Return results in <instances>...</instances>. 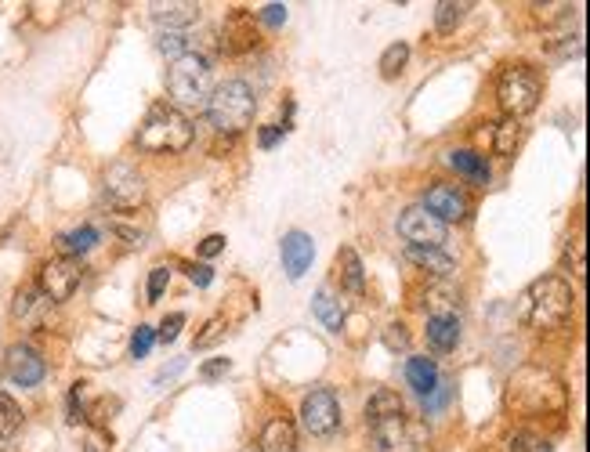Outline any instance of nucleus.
I'll return each mask as SVG.
<instances>
[{"label":"nucleus","instance_id":"72a5a7b5","mask_svg":"<svg viewBox=\"0 0 590 452\" xmlns=\"http://www.w3.org/2000/svg\"><path fill=\"white\" fill-rule=\"evenodd\" d=\"M565 264H569L576 275H583V268H587V264H583V236H576V239L565 243Z\"/></svg>","mask_w":590,"mask_h":452},{"label":"nucleus","instance_id":"423d86ee","mask_svg":"<svg viewBox=\"0 0 590 452\" xmlns=\"http://www.w3.org/2000/svg\"><path fill=\"white\" fill-rule=\"evenodd\" d=\"M540 91L543 80L533 66H507L500 73V84H496V98H500V109L507 113V120L533 113L540 105Z\"/></svg>","mask_w":590,"mask_h":452},{"label":"nucleus","instance_id":"aec40b11","mask_svg":"<svg viewBox=\"0 0 590 452\" xmlns=\"http://www.w3.org/2000/svg\"><path fill=\"white\" fill-rule=\"evenodd\" d=\"M449 163H453V170H457L460 178L471 181V185H489L486 156H478V152H471V149H457V152H449Z\"/></svg>","mask_w":590,"mask_h":452},{"label":"nucleus","instance_id":"ddd939ff","mask_svg":"<svg viewBox=\"0 0 590 452\" xmlns=\"http://www.w3.org/2000/svg\"><path fill=\"white\" fill-rule=\"evenodd\" d=\"M4 369H8V377L15 380L19 387H33L44 380L48 366H44V358H40L37 348H29V344H11L8 358H4Z\"/></svg>","mask_w":590,"mask_h":452},{"label":"nucleus","instance_id":"a211bd4d","mask_svg":"<svg viewBox=\"0 0 590 452\" xmlns=\"http://www.w3.org/2000/svg\"><path fill=\"white\" fill-rule=\"evenodd\" d=\"M428 344L435 351H453L460 344V322L457 315H431L428 319Z\"/></svg>","mask_w":590,"mask_h":452},{"label":"nucleus","instance_id":"bb28decb","mask_svg":"<svg viewBox=\"0 0 590 452\" xmlns=\"http://www.w3.org/2000/svg\"><path fill=\"white\" fill-rule=\"evenodd\" d=\"M518 142H522V127H518V120L496 123V134H493V149H496V156H514Z\"/></svg>","mask_w":590,"mask_h":452},{"label":"nucleus","instance_id":"f704fd0d","mask_svg":"<svg viewBox=\"0 0 590 452\" xmlns=\"http://www.w3.org/2000/svg\"><path fill=\"white\" fill-rule=\"evenodd\" d=\"M257 22H265V26H283L286 8H283V4H265V8L257 11Z\"/></svg>","mask_w":590,"mask_h":452},{"label":"nucleus","instance_id":"473e14b6","mask_svg":"<svg viewBox=\"0 0 590 452\" xmlns=\"http://www.w3.org/2000/svg\"><path fill=\"white\" fill-rule=\"evenodd\" d=\"M160 51L174 58L189 55V37H185V33H160Z\"/></svg>","mask_w":590,"mask_h":452},{"label":"nucleus","instance_id":"58836bf2","mask_svg":"<svg viewBox=\"0 0 590 452\" xmlns=\"http://www.w3.org/2000/svg\"><path fill=\"white\" fill-rule=\"evenodd\" d=\"M286 134V127H261V134H257V142H261V149H272V145L279 142Z\"/></svg>","mask_w":590,"mask_h":452},{"label":"nucleus","instance_id":"6ab92c4d","mask_svg":"<svg viewBox=\"0 0 590 452\" xmlns=\"http://www.w3.org/2000/svg\"><path fill=\"white\" fill-rule=\"evenodd\" d=\"M153 19L160 26H167V33H174V29L192 26L200 19V4H185V0H178V4H153Z\"/></svg>","mask_w":590,"mask_h":452},{"label":"nucleus","instance_id":"9d476101","mask_svg":"<svg viewBox=\"0 0 590 452\" xmlns=\"http://www.w3.org/2000/svg\"><path fill=\"white\" fill-rule=\"evenodd\" d=\"M301 424H305L308 434H315V438H326V434H334L337 424H341V405H337L334 391H312V395H305V402H301Z\"/></svg>","mask_w":590,"mask_h":452},{"label":"nucleus","instance_id":"79ce46f5","mask_svg":"<svg viewBox=\"0 0 590 452\" xmlns=\"http://www.w3.org/2000/svg\"><path fill=\"white\" fill-rule=\"evenodd\" d=\"M221 250H225V236H207L200 243V254L203 257H214V254H221Z\"/></svg>","mask_w":590,"mask_h":452},{"label":"nucleus","instance_id":"f257e3e1","mask_svg":"<svg viewBox=\"0 0 590 452\" xmlns=\"http://www.w3.org/2000/svg\"><path fill=\"white\" fill-rule=\"evenodd\" d=\"M507 409L514 416H525V420H540V416H558L569 402L565 395V384L554 377L551 369L543 366H522L507 380V395H504Z\"/></svg>","mask_w":590,"mask_h":452},{"label":"nucleus","instance_id":"c756f323","mask_svg":"<svg viewBox=\"0 0 590 452\" xmlns=\"http://www.w3.org/2000/svg\"><path fill=\"white\" fill-rule=\"evenodd\" d=\"M406 62H410V48H406V44L399 40V44H391V48L381 55V73L384 76L402 73V66H406Z\"/></svg>","mask_w":590,"mask_h":452},{"label":"nucleus","instance_id":"6e6552de","mask_svg":"<svg viewBox=\"0 0 590 452\" xmlns=\"http://www.w3.org/2000/svg\"><path fill=\"white\" fill-rule=\"evenodd\" d=\"M102 192H105V203H109V207L134 210L145 203V178L131 167V163H113V167L105 170Z\"/></svg>","mask_w":590,"mask_h":452},{"label":"nucleus","instance_id":"7ed1b4c3","mask_svg":"<svg viewBox=\"0 0 590 452\" xmlns=\"http://www.w3.org/2000/svg\"><path fill=\"white\" fill-rule=\"evenodd\" d=\"M167 95H171V109L185 113H207V102L214 95V80H210V66L203 55H181L174 58V66L167 69Z\"/></svg>","mask_w":590,"mask_h":452},{"label":"nucleus","instance_id":"39448f33","mask_svg":"<svg viewBox=\"0 0 590 452\" xmlns=\"http://www.w3.org/2000/svg\"><path fill=\"white\" fill-rule=\"evenodd\" d=\"M254 109H257V98L243 80H229V84L214 87V95H210V102H207L210 123H214L221 134L247 131L250 123H254Z\"/></svg>","mask_w":590,"mask_h":452},{"label":"nucleus","instance_id":"393cba45","mask_svg":"<svg viewBox=\"0 0 590 452\" xmlns=\"http://www.w3.org/2000/svg\"><path fill=\"white\" fill-rule=\"evenodd\" d=\"M406 413V402H402L395 391H377V395L366 402V424H377V420H391V416Z\"/></svg>","mask_w":590,"mask_h":452},{"label":"nucleus","instance_id":"f3484780","mask_svg":"<svg viewBox=\"0 0 590 452\" xmlns=\"http://www.w3.org/2000/svg\"><path fill=\"white\" fill-rule=\"evenodd\" d=\"M48 308H51V301L37 290V286H22V290L15 293V304H11L15 319L29 322V326H37V322L44 319V311H48Z\"/></svg>","mask_w":590,"mask_h":452},{"label":"nucleus","instance_id":"2f4dec72","mask_svg":"<svg viewBox=\"0 0 590 452\" xmlns=\"http://www.w3.org/2000/svg\"><path fill=\"white\" fill-rule=\"evenodd\" d=\"M153 344H156L153 326H138V330H134V337H131V355L134 358H145L149 351H153Z\"/></svg>","mask_w":590,"mask_h":452},{"label":"nucleus","instance_id":"c03bdc74","mask_svg":"<svg viewBox=\"0 0 590 452\" xmlns=\"http://www.w3.org/2000/svg\"><path fill=\"white\" fill-rule=\"evenodd\" d=\"M87 452H105V438H102V434H91V438H87Z\"/></svg>","mask_w":590,"mask_h":452},{"label":"nucleus","instance_id":"20e7f679","mask_svg":"<svg viewBox=\"0 0 590 452\" xmlns=\"http://www.w3.org/2000/svg\"><path fill=\"white\" fill-rule=\"evenodd\" d=\"M138 145L145 152H181L192 145V123L171 105H153L138 127Z\"/></svg>","mask_w":590,"mask_h":452},{"label":"nucleus","instance_id":"7c9ffc66","mask_svg":"<svg viewBox=\"0 0 590 452\" xmlns=\"http://www.w3.org/2000/svg\"><path fill=\"white\" fill-rule=\"evenodd\" d=\"M511 452H551V442L533 431H518L511 434Z\"/></svg>","mask_w":590,"mask_h":452},{"label":"nucleus","instance_id":"9b49d317","mask_svg":"<svg viewBox=\"0 0 590 452\" xmlns=\"http://www.w3.org/2000/svg\"><path fill=\"white\" fill-rule=\"evenodd\" d=\"M399 236L410 246H442L446 243V225L438 221L435 214H428L424 207H410L402 210L399 217Z\"/></svg>","mask_w":590,"mask_h":452},{"label":"nucleus","instance_id":"2eb2a0df","mask_svg":"<svg viewBox=\"0 0 590 452\" xmlns=\"http://www.w3.org/2000/svg\"><path fill=\"white\" fill-rule=\"evenodd\" d=\"M254 19H250L247 11H232L225 26H221V51H229V55H239V51H250L254 48Z\"/></svg>","mask_w":590,"mask_h":452},{"label":"nucleus","instance_id":"c85d7f7f","mask_svg":"<svg viewBox=\"0 0 590 452\" xmlns=\"http://www.w3.org/2000/svg\"><path fill=\"white\" fill-rule=\"evenodd\" d=\"M467 4H453V0H442L435 8V29L438 33H453L457 29V22L464 19Z\"/></svg>","mask_w":590,"mask_h":452},{"label":"nucleus","instance_id":"f03ea898","mask_svg":"<svg viewBox=\"0 0 590 452\" xmlns=\"http://www.w3.org/2000/svg\"><path fill=\"white\" fill-rule=\"evenodd\" d=\"M572 311V286L562 275H543L518 297V319L536 330H554L569 319Z\"/></svg>","mask_w":590,"mask_h":452},{"label":"nucleus","instance_id":"c9c22d12","mask_svg":"<svg viewBox=\"0 0 590 452\" xmlns=\"http://www.w3.org/2000/svg\"><path fill=\"white\" fill-rule=\"evenodd\" d=\"M167 279H171L167 268H153V275H149V301H160L163 290H167Z\"/></svg>","mask_w":590,"mask_h":452},{"label":"nucleus","instance_id":"dca6fc26","mask_svg":"<svg viewBox=\"0 0 590 452\" xmlns=\"http://www.w3.org/2000/svg\"><path fill=\"white\" fill-rule=\"evenodd\" d=\"M257 449L261 452H297V431L290 420L276 416V420H268L261 438H257Z\"/></svg>","mask_w":590,"mask_h":452},{"label":"nucleus","instance_id":"e433bc0d","mask_svg":"<svg viewBox=\"0 0 590 452\" xmlns=\"http://www.w3.org/2000/svg\"><path fill=\"white\" fill-rule=\"evenodd\" d=\"M221 333H225V322H221V319H210L207 326H203L200 337H196V348H210V344H214V340H218Z\"/></svg>","mask_w":590,"mask_h":452},{"label":"nucleus","instance_id":"b1692460","mask_svg":"<svg viewBox=\"0 0 590 452\" xmlns=\"http://www.w3.org/2000/svg\"><path fill=\"white\" fill-rule=\"evenodd\" d=\"M406 380H410V387L417 391V395H424L428 398L431 391L438 387V369H435V362L431 358H410L406 362Z\"/></svg>","mask_w":590,"mask_h":452},{"label":"nucleus","instance_id":"a19ab883","mask_svg":"<svg viewBox=\"0 0 590 452\" xmlns=\"http://www.w3.org/2000/svg\"><path fill=\"white\" fill-rule=\"evenodd\" d=\"M200 373H203L207 380L221 377V373H229V358H214V362H207V366L200 369Z\"/></svg>","mask_w":590,"mask_h":452},{"label":"nucleus","instance_id":"4c0bfd02","mask_svg":"<svg viewBox=\"0 0 590 452\" xmlns=\"http://www.w3.org/2000/svg\"><path fill=\"white\" fill-rule=\"evenodd\" d=\"M181 326H185V315H181V311H174L171 319H163V326H160V333H156V337H160V340H174V337H178Z\"/></svg>","mask_w":590,"mask_h":452},{"label":"nucleus","instance_id":"ea45409f","mask_svg":"<svg viewBox=\"0 0 590 452\" xmlns=\"http://www.w3.org/2000/svg\"><path fill=\"white\" fill-rule=\"evenodd\" d=\"M189 279H192L196 286H210V283H214V272H210L207 264H192V268H189Z\"/></svg>","mask_w":590,"mask_h":452},{"label":"nucleus","instance_id":"412c9836","mask_svg":"<svg viewBox=\"0 0 590 452\" xmlns=\"http://www.w3.org/2000/svg\"><path fill=\"white\" fill-rule=\"evenodd\" d=\"M406 257L413 264H420L424 272H431L435 279H449L453 275V257L435 250V246H406Z\"/></svg>","mask_w":590,"mask_h":452},{"label":"nucleus","instance_id":"1a4fd4ad","mask_svg":"<svg viewBox=\"0 0 590 452\" xmlns=\"http://www.w3.org/2000/svg\"><path fill=\"white\" fill-rule=\"evenodd\" d=\"M80 279H84V268H80L77 257H55V261H48L40 268L37 290L44 293L51 304H58V301H69V297L77 293Z\"/></svg>","mask_w":590,"mask_h":452},{"label":"nucleus","instance_id":"0eeeda50","mask_svg":"<svg viewBox=\"0 0 590 452\" xmlns=\"http://www.w3.org/2000/svg\"><path fill=\"white\" fill-rule=\"evenodd\" d=\"M366 427H370V452H424L428 445V427L406 413Z\"/></svg>","mask_w":590,"mask_h":452},{"label":"nucleus","instance_id":"4468645a","mask_svg":"<svg viewBox=\"0 0 590 452\" xmlns=\"http://www.w3.org/2000/svg\"><path fill=\"white\" fill-rule=\"evenodd\" d=\"M283 268L290 279H301V275L312 268V257H315V243L312 236H305V232H290V236H283Z\"/></svg>","mask_w":590,"mask_h":452},{"label":"nucleus","instance_id":"37998d69","mask_svg":"<svg viewBox=\"0 0 590 452\" xmlns=\"http://www.w3.org/2000/svg\"><path fill=\"white\" fill-rule=\"evenodd\" d=\"M388 348H406V333H402V326H388Z\"/></svg>","mask_w":590,"mask_h":452},{"label":"nucleus","instance_id":"cd10ccee","mask_svg":"<svg viewBox=\"0 0 590 452\" xmlns=\"http://www.w3.org/2000/svg\"><path fill=\"white\" fill-rule=\"evenodd\" d=\"M22 427V409L11 395H0V438H11L19 434Z\"/></svg>","mask_w":590,"mask_h":452},{"label":"nucleus","instance_id":"a878e982","mask_svg":"<svg viewBox=\"0 0 590 452\" xmlns=\"http://www.w3.org/2000/svg\"><path fill=\"white\" fill-rule=\"evenodd\" d=\"M95 243H98V232L91 225L73 228V232H62V236H58V250H62V257H80Z\"/></svg>","mask_w":590,"mask_h":452},{"label":"nucleus","instance_id":"f8f14e48","mask_svg":"<svg viewBox=\"0 0 590 452\" xmlns=\"http://www.w3.org/2000/svg\"><path fill=\"white\" fill-rule=\"evenodd\" d=\"M420 207L428 210V214H435L442 225L446 221H464L467 210H471V203H467V196L457 189V185H446V181H438V185H431L428 196H424V203Z\"/></svg>","mask_w":590,"mask_h":452},{"label":"nucleus","instance_id":"4be33fe9","mask_svg":"<svg viewBox=\"0 0 590 452\" xmlns=\"http://www.w3.org/2000/svg\"><path fill=\"white\" fill-rule=\"evenodd\" d=\"M312 311H315V319L323 322L326 330H341V326H344V304H341V297L330 290V286H323V290L315 293Z\"/></svg>","mask_w":590,"mask_h":452},{"label":"nucleus","instance_id":"5701e85b","mask_svg":"<svg viewBox=\"0 0 590 452\" xmlns=\"http://www.w3.org/2000/svg\"><path fill=\"white\" fill-rule=\"evenodd\" d=\"M337 275H341V286L348 293H362V286H366L362 261H359V254H355L352 246H341V250H337Z\"/></svg>","mask_w":590,"mask_h":452}]
</instances>
